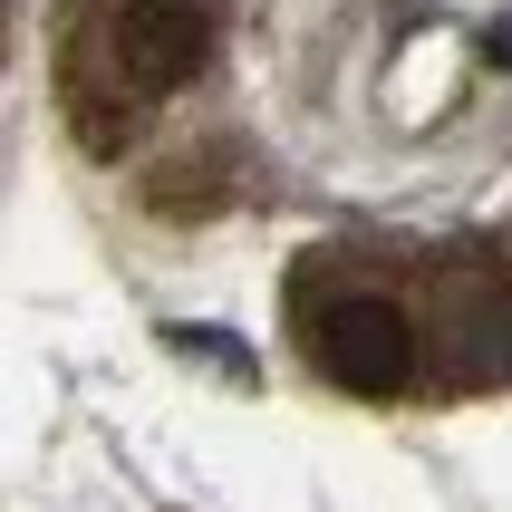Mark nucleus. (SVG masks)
<instances>
[{
    "instance_id": "obj_1",
    "label": "nucleus",
    "mask_w": 512,
    "mask_h": 512,
    "mask_svg": "<svg viewBox=\"0 0 512 512\" xmlns=\"http://www.w3.org/2000/svg\"><path fill=\"white\" fill-rule=\"evenodd\" d=\"M300 339L348 397H397L416 377V329H406L397 300L377 290H329V300H300Z\"/></svg>"
},
{
    "instance_id": "obj_2",
    "label": "nucleus",
    "mask_w": 512,
    "mask_h": 512,
    "mask_svg": "<svg viewBox=\"0 0 512 512\" xmlns=\"http://www.w3.org/2000/svg\"><path fill=\"white\" fill-rule=\"evenodd\" d=\"M203 58H213V20H203L194 0H126V10H116V68H126L145 97L184 87Z\"/></svg>"
},
{
    "instance_id": "obj_3",
    "label": "nucleus",
    "mask_w": 512,
    "mask_h": 512,
    "mask_svg": "<svg viewBox=\"0 0 512 512\" xmlns=\"http://www.w3.org/2000/svg\"><path fill=\"white\" fill-rule=\"evenodd\" d=\"M493 58H512V20H503V29H493Z\"/></svg>"
}]
</instances>
